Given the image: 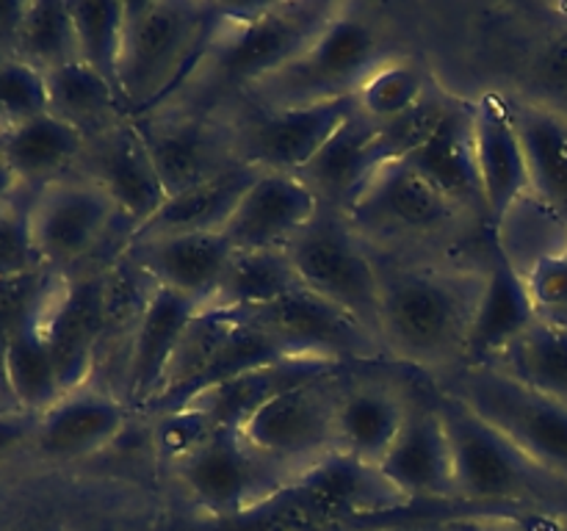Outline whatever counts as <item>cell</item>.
Here are the masks:
<instances>
[{"mask_svg": "<svg viewBox=\"0 0 567 531\" xmlns=\"http://www.w3.org/2000/svg\"><path fill=\"white\" fill-rule=\"evenodd\" d=\"M216 3L131 0L120 59V103L131 119L158 105L210 53L221 25Z\"/></svg>", "mask_w": 567, "mask_h": 531, "instance_id": "cell-1", "label": "cell"}, {"mask_svg": "<svg viewBox=\"0 0 567 531\" xmlns=\"http://www.w3.org/2000/svg\"><path fill=\"white\" fill-rule=\"evenodd\" d=\"M482 285L435 271H399L382 280L380 332L402 357L446 363L463 354Z\"/></svg>", "mask_w": 567, "mask_h": 531, "instance_id": "cell-2", "label": "cell"}, {"mask_svg": "<svg viewBox=\"0 0 567 531\" xmlns=\"http://www.w3.org/2000/svg\"><path fill=\"white\" fill-rule=\"evenodd\" d=\"M435 407L452 446L460 501L513 507L543 496L551 487L554 473L526 457L507 435H502L463 398L443 396Z\"/></svg>", "mask_w": 567, "mask_h": 531, "instance_id": "cell-3", "label": "cell"}, {"mask_svg": "<svg viewBox=\"0 0 567 531\" xmlns=\"http://www.w3.org/2000/svg\"><path fill=\"white\" fill-rule=\"evenodd\" d=\"M385 64L382 39L369 20L338 11L299 59L255 86L266 111L354 97Z\"/></svg>", "mask_w": 567, "mask_h": 531, "instance_id": "cell-4", "label": "cell"}, {"mask_svg": "<svg viewBox=\"0 0 567 531\" xmlns=\"http://www.w3.org/2000/svg\"><path fill=\"white\" fill-rule=\"evenodd\" d=\"M341 11L332 3H264L221 9V25L210 53L216 70L236 86H258L310 48L327 22Z\"/></svg>", "mask_w": 567, "mask_h": 531, "instance_id": "cell-5", "label": "cell"}, {"mask_svg": "<svg viewBox=\"0 0 567 531\" xmlns=\"http://www.w3.org/2000/svg\"><path fill=\"white\" fill-rule=\"evenodd\" d=\"M175 470L203 518L247 512L299 479L291 468L266 457L236 429H216L210 440Z\"/></svg>", "mask_w": 567, "mask_h": 531, "instance_id": "cell-6", "label": "cell"}, {"mask_svg": "<svg viewBox=\"0 0 567 531\" xmlns=\"http://www.w3.org/2000/svg\"><path fill=\"white\" fill-rule=\"evenodd\" d=\"M460 398L554 476H567V404L540 396L496 365L471 368Z\"/></svg>", "mask_w": 567, "mask_h": 531, "instance_id": "cell-7", "label": "cell"}, {"mask_svg": "<svg viewBox=\"0 0 567 531\" xmlns=\"http://www.w3.org/2000/svg\"><path fill=\"white\" fill-rule=\"evenodd\" d=\"M286 252L308 291L347 310L371 332H380L382 280L341 219L319 210Z\"/></svg>", "mask_w": 567, "mask_h": 531, "instance_id": "cell-8", "label": "cell"}, {"mask_svg": "<svg viewBox=\"0 0 567 531\" xmlns=\"http://www.w3.org/2000/svg\"><path fill=\"white\" fill-rule=\"evenodd\" d=\"M480 509H504L485 507V503L468 501H432L413 503L408 509H399L391 514H377V518H347V514L330 512L305 496L302 487L291 481L266 498L258 507L247 509L230 518H203L181 520L169 531H396L404 525L430 523V520H452L463 514H476Z\"/></svg>", "mask_w": 567, "mask_h": 531, "instance_id": "cell-9", "label": "cell"}, {"mask_svg": "<svg viewBox=\"0 0 567 531\" xmlns=\"http://www.w3.org/2000/svg\"><path fill=\"white\" fill-rule=\"evenodd\" d=\"M120 216L114 199L86 175H66L31 194V236L42 269L75 274Z\"/></svg>", "mask_w": 567, "mask_h": 531, "instance_id": "cell-10", "label": "cell"}, {"mask_svg": "<svg viewBox=\"0 0 567 531\" xmlns=\"http://www.w3.org/2000/svg\"><path fill=\"white\" fill-rule=\"evenodd\" d=\"M330 379L332 376L308 382L271 398L244 426V437L266 457L302 476L316 462L338 451L336 415L341 396Z\"/></svg>", "mask_w": 567, "mask_h": 531, "instance_id": "cell-11", "label": "cell"}, {"mask_svg": "<svg viewBox=\"0 0 567 531\" xmlns=\"http://www.w3.org/2000/svg\"><path fill=\"white\" fill-rule=\"evenodd\" d=\"M238 313L299 360L341 363V360L374 357L377 352V337L369 326L308 288H299L264 308L238 310Z\"/></svg>", "mask_w": 567, "mask_h": 531, "instance_id": "cell-12", "label": "cell"}, {"mask_svg": "<svg viewBox=\"0 0 567 531\" xmlns=\"http://www.w3.org/2000/svg\"><path fill=\"white\" fill-rule=\"evenodd\" d=\"M64 393L89 385L105 335V269L64 277L42 319Z\"/></svg>", "mask_w": 567, "mask_h": 531, "instance_id": "cell-13", "label": "cell"}, {"mask_svg": "<svg viewBox=\"0 0 567 531\" xmlns=\"http://www.w3.org/2000/svg\"><path fill=\"white\" fill-rule=\"evenodd\" d=\"M354 111H358L354 97L266 111L244 133L241 149L247 164L266 171L299 175Z\"/></svg>", "mask_w": 567, "mask_h": 531, "instance_id": "cell-14", "label": "cell"}, {"mask_svg": "<svg viewBox=\"0 0 567 531\" xmlns=\"http://www.w3.org/2000/svg\"><path fill=\"white\" fill-rule=\"evenodd\" d=\"M81 160L89 164V180L97 183L114 199L122 219L131 221V232L147 225L169 199L153 164V155L131 119L120 122L109 133L89 142Z\"/></svg>", "mask_w": 567, "mask_h": 531, "instance_id": "cell-15", "label": "cell"}, {"mask_svg": "<svg viewBox=\"0 0 567 531\" xmlns=\"http://www.w3.org/2000/svg\"><path fill=\"white\" fill-rule=\"evenodd\" d=\"M319 210V197L297 175L260 169L221 236L233 249H286Z\"/></svg>", "mask_w": 567, "mask_h": 531, "instance_id": "cell-16", "label": "cell"}, {"mask_svg": "<svg viewBox=\"0 0 567 531\" xmlns=\"http://www.w3.org/2000/svg\"><path fill=\"white\" fill-rule=\"evenodd\" d=\"M122 426L125 402L89 382L78 391L64 393L53 407L39 415L31 454L44 462H78L111 446Z\"/></svg>", "mask_w": 567, "mask_h": 531, "instance_id": "cell-17", "label": "cell"}, {"mask_svg": "<svg viewBox=\"0 0 567 531\" xmlns=\"http://www.w3.org/2000/svg\"><path fill=\"white\" fill-rule=\"evenodd\" d=\"M233 252L221 232H183L127 241L125 258L136 263L155 285L192 296L199 308H210Z\"/></svg>", "mask_w": 567, "mask_h": 531, "instance_id": "cell-18", "label": "cell"}, {"mask_svg": "<svg viewBox=\"0 0 567 531\" xmlns=\"http://www.w3.org/2000/svg\"><path fill=\"white\" fill-rule=\"evenodd\" d=\"M347 210L349 219L377 230L432 232L449 225L457 208L408 160H399L371 171Z\"/></svg>", "mask_w": 567, "mask_h": 531, "instance_id": "cell-19", "label": "cell"}, {"mask_svg": "<svg viewBox=\"0 0 567 531\" xmlns=\"http://www.w3.org/2000/svg\"><path fill=\"white\" fill-rule=\"evenodd\" d=\"M537 319L540 313L526 285V274L496 241L465 341V360L471 368L496 363Z\"/></svg>", "mask_w": 567, "mask_h": 531, "instance_id": "cell-20", "label": "cell"}, {"mask_svg": "<svg viewBox=\"0 0 567 531\" xmlns=\"http://www.w3.org/2000/svg\"><path fill=\"white\" fill-rule=\"evenodd\" d=\"M474 138L480 160L482 202L491 221L502 225L509 210L532 194L524 142L515 127L509 100L491 92L474 103Z\"/></svg>", "mask_w": 567, "mask_h": 531, "instance_id": "cell-21", "label": "cell"}, {"mask_svg": "<svg viewBox=\"0 0 567 531\" xmlns=\"http://www.w3.org/2000/svg\"><path fill=\"white\" fill-rule=\"evenodd\" d=\"M380 470L410 501H460L452 446L437 407L410 409Z\"/></svg>", "mask_w": 567, "mask_h": 531, "instance_id": "cell-22", "label": "cell"}, {"mask_svg": "<svg viewBox=\"0 0 567 531\" xmlns=\"http://www.w3.org/2000/svg\"><path fill=\"white\" fill-rule=\"evenodd\" d=\"M199 310L203 308L192 296H183L164 285L153 288L136 335H133L125 376H122V391H125L122 398L131 407L144 409L153 402L155 393L164 385L183 332Z\"/></svg>", "mask_w": 567, "mask_h": 531, "instance_id": "cell-23", "label": "cell"}, {"mask_svg": "<svg viewBox=\"0 0 567 531\" xmlns=\"http://www.w3.org/2000/svg\"><path fill=\"white\" fill-rule=\"evenodd\" d=\"M297 485L310 501L347 518H377V514H391L421 503L404 498L388 481L380 465L363 462L343 451H332L330 457L305 470Z\"/></svg>", "mask_w": 567, "mask_h": 531, "instance_id": "cell-24", "label": "cell"}, {"mask_svg": "<svg viewBox=\"0 0 567 531\" xmlns=\"http://www.w3.org/2000/svg\"><path fill=\"white\" fill-rule=\"evenodd\" d=\"M338 365L341 363H327V360H280V363L264 365V368L249 371V374H241L236 379H227L221 385L210 387L203 396L194 398L188 407L203 409L214 420L216 429L244 431V426L271 398L291 391V387L336 376Z\"/></svg>", "mask_w": 567, "mask_h": 531, "instance_id": "cell-25", "label": "cell"}, {"mask_svg": "<svg viewBox=\"0 0 567 531\" xmlns=\"http://www.w3.org/2000/svg\"><path fill=\"white\" fill-rule=\"evenodd\" d=\"M421 177L432 183L454 208L482 205L480 160L474 138V103H460L449 108L430 142L408 160Z\"/></svg>", "mask_w": 567, "mask_h": 531, "instance_id": "cell-26", "label": "cell"}, {"mask_svg": "<svg viewBox=\"0 0 567 531\" xmlns=\"http://www.w3.org/2000/svg\"><path fill=\"white\" fill-rule=\"evenodd\" d=\"M131 122L138 127L150 155H153L166 197H177V194L214 180L221 171L236 166L221 155L214 131H208L203 122Z\"/></svg>", "mask_w": 567, "mask_h": 531, "instance_id": "cell-27", "label": "cell"}, {"mask_svg": "<svg viewBox=\"0 0 567 531\" xmlns=\"http://www.w3.org/2000/svg\"><path fill=\"white\" fill-rule=\"evenodd\" d=\"M86 138L50 111L0 133V158L9 164L17 180L28 191H39L48 183L61 180L81 164Z\"/></svg>", "mask_w": 567, "mask_h": 531, "instance_id": "cell-28", "label": "cell"}, {"mask_svg": "<svg viewBox=\"0 0 567 531\" xmlns=\"http://www.w3.org/2000/svg\"><path fill=\"white\" fill-rule=\"evenodd\" d=\"M258 166L236 164L214 180L199 183V186L188 188L177 197H169L147 225L127 236V241L183 236V232H221L236 205L241 202L247 188L258 177Z\"/></svg>", "mask_w": 567, "mask_h": 531, "instance_id": "cell-29", "label": "cell"}, {"mask_svg": "<svg viewBox=\"0 0 567 531\" xmlns=\"http://www.w3.org/2000/svg\"><path fill=\"white\" fill-rule=\"evenodd\" d=\"M529 164L532 197L567 225V122L532 103H509Z\"/></svg>", "mask_w": 567, "mask_h": 531, "instance_id": "cell-30", "label": "cell"}, {"mask_svg": "<svg viewBox=\"0 0 567 531\" xmlns=\"http://www.w3.org/2000/svg\"><path fill=\"white\" fill-rule=\"evenodd\" d=\"M410 407L385 387H358L338 402V451L380 465L408 420Z\"/></svg>", "mask_w": 567, "mask_h": 531, "instance_id": "cell-31", "label": "cell"}, {"mask_svg": "<svg viewBox=\"0 0 567 531\" xmlns=\"http://www.w3.org/2000/svg\"><path fill=\"white\" fill-rule=\"evenodd\" d=\"M44 81L50 114L75 127L86 142H94L122 122L120 92L83 61L48 72Z\"/></svg>", "mask_w": 567, "mask_h": 531, "instance_id": "cell-32", "label": "cell"}, {"mask_svg": "<svg viewBox=\"0 0 567 531\" xmlns=\"http://www.w3.org/2000/svg\"><path fill=\"white\" fill-rule=\"evenodd\" d=\"M374 122L360 114V111H354L343 122L341 131L324 144V149L299 171L297 177L308 183L310 191L319 197V202L321 199H332V202H343L349 208L354 194L360 191V186L371 175L369 144L374 138Z\"/></svg>", "mask_w": 567, "mask_h": 531, "instance_id": "cell-33", "label": "cell"}, {"mask_svg": "<svg viewBox=\"0 0 567 531\" xmlns=\"http://www.w3.org/2000/svg\"><path fill=\"white\" fill-rule=\"evenodd\" d=\"M0 360H3L6 391L20 413L39 418L64 396L53 354L44 341L42 321L17 330L0 348Z\"/></svg>", "mask_w": 567, "mask_h": 531, "instance_id": "cell-34", "label": "cell"}, {"mask_svg": "<svg viewBox=\"0 0 567 531\" xmlns=\"http://www.w3.org/2000/svg\"><path fill=\"white\" fill-rule=\"evenodd\" d=\"M299 288L305 285L286 249H236L210 308H264Z\"/></svg>", "mask_w": 567, "mask_h": 531, "instance_id": "cell-35", "label": "cell"}, {"mask_svg": "<svg viewBox=\"0 0 567 531\" xmlns=\"http://www.w3.org/2000/svg\"><path fill=\"white\" fill-rule=\"evenodd\" d=\"M493 365L540 396L567 404V326L559 321L537 319Z\"/></svg>", "mask_w": 567, "mask_h": 531, "instance_id": "cell-36", "label": "cell"}, {"mask_svg": "<svg viewBox=\"0 0 567 531\" xmlns=\"http://www.w3.org/2000/svg\"><path fill=\"white\" fill-rule=\"evenodd\" d=\"M14 59L37 66L44 75L59 70V66L81 61L70 3H64V0H31V3H22L20 25H17L14 39Z\"/></svg>", "mask_w": 567, "mask_h": 531, "instance_id": "cell-37", "label": "cell"}, {"mask_svg": "<svg viewBox=\"0 0 567 531\" xmlns=\"http://www.w3.org/2000/svg\"><path fill=\"white\" fill-rule=\"evenodd\" d=\"M78 55L120 92V59L125 39V3L114 0H70ZM125 114V111H122Z\"/></svg>", "mask_w": 567, "mask_h": 531, "instance_id": "cell-38", "label": "cell"}, {"mask_svg": "<svg viewBox=\"0 0 567 531\" xmlns=\"http://www.w3.org/2000/svg\"><path fill=\"white\" fill-rule=\"evenodd\" d=\"M452 105L454 100L449 94L437 92V88H426V94L415 108H410L399 119L377 125L374 138L369 144L371 171L385 164H399V160L413 158L430 142L432 133L437 131V125H441Z\"/></svg>", "mask_w": 567, "mask_h": 531, "instance_id": "cell-39", "label": "cell"}, {"mask_svg": "<svg viewBox=\"0 0 567 531\" xmlns=\"http://www.w3.org/2000/svg\"><path fill=\"white\" fill-rule=\"evenodd\" d=\"M426 94V81L408 61H385L369 75V81L358 88L354 103L363 116L374 125L399 119L410 108L421 103Z\"/></svg>", "mask_w": 567, "mask_h": 531, "instance_id": "cell-40", "label": "cell"}, {"mask_svg": "<svg viewBox=\"0 0 567 531\" xmlns=\"http://www.w3.org/2000/svg\"><path fill=\"white\" fill-rule=\"evenodd\" d=\"M64 277L50 269L0 277V348L22 326L42 321Z\"/></svg>", "mask_w": 567, "mask_h": 531, "instance_id": "cell-41", "label": "cell"}, {"mask_svg": "<svg viewBox=\"0 0 567 531\" xmlns=\"http://www.w3.org/2000/svg\"><path fill=\"white\" fill-rule=\"evenodd\" d=\"M48 111L44 72L14 55L0 59V133Z\"/></svg>", "mask_w": 567, "mask_h": 531, "instance_id": "cell-42", "label": "cell"}, {"mask_svg": "<svg viewBox=\"0 0 567 531\" xmlns=\"http://www.w3.org/2000/svg\"><path fill=\"white\" fill-rule=\"evenodd\" d=\"M31 194L20 188L17 197L0 205V277L42 269L31 236Z\"/></svg>", "mask_w": 567, "mask_h": 531, "instance_id": "cell-43", "label": "cell"}, {"mask_svg": "<svg viewBox=\"0 0 567 531\" xmlns=\"http://www.w3.org/2000/svg\"><path fill=\"white\" fill-rule=\"evenodd\" d=\"M214 431V420H210L203 409L181 407L155 415L153 442L155 448H158L161 457L177 468L183 459H188L199 446H205Z\"/></svg>", "mask_w": 567, "mask_h": 531, "instance_id": "cell-44", "label": "cell"}, {"mask_svg": "<svg viewBox=\"0 0 567 531\" xmlns=\"http://www.w3.org/2000/svg\"><path fill=\"white\" fill-rule=\"evenodd\" d=\"M526 274L532 299L537 304V313H565L567 310V252L548 254L537 260Z\"/></svg>", "mask_w": 567, "mask_h": 531, "instance_id": "cell-45", "label": "cell"}, {"mask_svg": "<svg viewBox=\"0 0 567 531\" xmlns=\"http://www.w3.org/2000/svg\"><path fill=\"white\" fill-rule=\"evenodd\" d=\"M532 75L546 92L567 94V33L554 37L537 50Z\"/></svg>", "mask_w": 567, "mask_h": 531, "instance_id": "cell-46", "label": "cell"}, {"mask_svg": "<svg viewBox=\"0 0 567 531\" xmlns=\"http://www.w3.org/2000/svg\"><path fill=\"white\" fill-rule=\"evenodd\" d=\"M33 426H37L33 415L20 413L17 407H0V465L20 454H31Z\"/></svg>", "mask_w": 567, "mask_h": 531, "instance_id": "cell-47", "label": "cell"}, {"mask_svg": "<svg viewBox=\"0 0 567 531\" xmlns=\"http://www.w3.org/2000/svg\"><path fill=\"white\" fill-rule=\"evenodd\" d=\"M66 523L48 512H20L0 518V531H64Z\"/></svg>", "mask_w": 567, "mask_h": 531, "instance_id": "cell-48", "label": "cell"}, {"mask_svg": "<svg viewBox=\"0 0 567 531\" xmlns=\"http://www.w3.org/2000/svg\"><path fill=\"white\" fill-rule=\"evenodd\" d=\"M20 188L22 186H20V180H17V175L9 169V164L0 158V205H6L11 197H17V194H20Z\"/></svg>", "mask_w": 567, "mask_h": 531, "instance_id": "cell-49", "label": "cell"}, {"mask_svg": "<svg viewBox=\"0 0 567 531\" xmlns=\"http://www.w3.org/2000/svg\"><path fill=\"white\" fill-rule=\"evenodd\" d=\"M0 407H14L9 398V391H6V376H3V360H0Z\"/></svg>", "mask_w": 567, "mask_h": 531, "instance_id": "cell-50", "label": "cell"}, {"mask_svg": "<svg viewBox=\"0 0 567 531\" xmlns=\"http://www.w3.org/2000/svg\"><path fill=\"white\" fill-rule=\"evenodd\" d=\"M64 531H89V529H81V525H70V523H66Z\"/></svg>", "mask_w": 567, "mask_h": 531, "instance_id": "cell-51", "label": "cell"}]
</instances>
